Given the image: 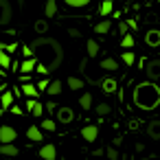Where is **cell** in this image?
Returning a JSON list of instances; mask_svg holds the SVG:
<instances>
[{
    "mask_svg": "<svg viewBox=\"0 0 160 160\" xmlns=\"http://www.w3.org/2000/svg\"><path fill=\"white\" fill-rule=\"evenodd\" d=\"M55 127H57V125H55L53 118H44V121L40 123V129H44V132H55Z\"/></svg>",
    "mask_w": 160,
    "mask_h": 160,
    "instance_id": "27",
    "label": "cell"
},
{
    "mask_svg": "<svg viewBox=\"0 0 160 160\" xmlns=\"http://www.w3.org/2000/svg\"><path fill=\"white\" fill-rule=\"evenodd\" d=\"M0 66H2V70L11 66V59H9V53H5V51H2V53H0Z\"/></svg>",
    "mask_w": 160,
    "mask_h": 160,
    "instance_id": "30",
    "label": "cell"
},
{
    "mask_svg": "<svg viewBox=\"0 0 160 160\" xmlns=\"http://www.w3.org/2000/svg\"><path fill=\"white\" fill-rule=\"evenodd\" d=\"M22 92L31 99V101H35V97L40 94V90H38V86H33V83H24L22 86Z\"/></svg>",
    "mask_w": 160,
    "mask_h": 160,
    "instance_id": "15",
    "label": "cell"
},
{
    "mask_svg": "<svg viewBox=\"0 0 160 160\" xmlns=\"http://www.w3.org/2000/svg\"><path fill=\"white\" fill-rule=\"evenodd\" d=\"M121 44H123V48H125V51H132V48H134V44H136V40H134V35H127V33H125V35H123V40H121Z\"/></svg>",
    "mask_w": 160,
    "mask_h": 160,
    "instance_id": "24",
    "label": "cell"
},
{
    "mask_svg": "<svg viewBox=\"0 0 160 160\" xmlns=\"http://www.w3.org/2000/svg\"><path fill=\"white\" fill-rule=\"evenodd\" d=\"M134 103L140 110H153L160 103V88L153 81H142L134 88Z\"/></svg>",
    "mask_w": 160,
    "mask_h": 160,
    "instance_id": "2",
    "label": "cell"
},
{
    "mask_svg": "<svg viewBox=\"0 0 160 160\" xmlns=\"http://www.w3.org/2000/svg\"><path fill=\"white\" fill-rule=\"evenodd\" d=\"M99 48H101V46H99V42H97V40H88L86 51H88V55H90V57H97V55H99Z\"/></svg>",
    "mask_w": 160,
    "mask_h": 160,
    "instance_id": "20",
    "label": "cell"
},
{
    "mask_svg": "<svg viewBox=\"0 0 160 160\" xmlns=\"http://www.w3.org/2000/svg\"><path fill=\"white\" fill-rule=\"evenodd\" d=\"M0 153H2L5 158H16L20 153V149L16 145H0Z\"/></svg>",
    "mask_w": 160,
    "mask_h": 160,
    "instance_id": "10",
    "label": "cell"
},
{
    "mask_svg": "<svg viewBox=\"0 0 160 160\" xmlns=\"http://www.w3.org/2000/svg\"><path fill=\"white\" fill-rule=\"evenodd\" d=\"M13 97H16L13 92L5 90V92H2V99H0V108H2V110H7V108H9V110H11V108H13Z\"/></svg>",
    "mask_w": 160,
    "mask_h": 160,
    "instance_id": "11",
    "label": "cell"
},
{
    "mask_svg": "<svg viewBox=\"0 0 160 160\" xmlns=\"http://www.w3.org/2000/svg\"><path fill=\"white\" fill-rule=\"evenodd\" d=\"M110 29H112L110 20H101V22L94 24V33H97V35H105V33H110Z\"/></svg>",
    "mask_w": 160,
    "mask_h": 160,
    "instance_id": "12",
    "label": "cell"
},
{
    "mask_svg": "<svg viewBox=\"0 0 160 160\" xmlns=\"http://www.w3.org/2000/svg\"><path fill=\"white\" fill-rule=\"evenodd\" d=\"M147 77L153 81L156 77H160V59H153L147 64Z\"/></svg>",
    "mask_w": 160,
    "mask_h": 160,
    "instance_id": "8",
    "label": "cell"
},
{
    "mask_svg": "<svg viewBox=\"0 0 160 160\" xmlns=\"http://www.w3.org/2000/svg\"><path fill=\"white\" fill-rule=\"evenodd\" d=\"M101 68H103V70H108V72L118 70V62H116L114 57H105V59H101Z\"/></svg>",
    "mask_w": 160,
    "mask_h": 160,
    "instance_id": "13",
    "label": "cell"
},
{
    "mask_svg": "<svg viewBox=\"0 0 160 160\" xmlns=\"http://www.w3.org/2000/svg\"><path fill=\"white\" fill-rule=\"evenodd\" d=\"M88 5H90V0H66V7H72V9H81Z\"/></svg>",
    "mask_w": 160,
    "mask_h": 160,
    "instance_id": "26",
    "label": "cell"
},
{
    "mask_svg": "<svg viewBox=\"0 0 160 160\" xmlns=\"http://www.w3.org/2000/svg\"><path fill=\"white\" fill-rule=\"evenodd\" d=\"M145 42H147L149 46H160V33H158V31H149V33L145 35Z\"/></svg>",
    "mask_w": 160,
    "mask_h": 160,
    "instance_id": "17",
    "label": "cell"
},
{
    "mask_svg": "<svg viewBox=\"0 0 160 160\" xmlns=\"http://www.w3.org/2000/svg\"><path fill=\"white\" fill-rule=\"evenodd\" d=\"M81 138L88 140V142H94V140L99 138V127H97V125H86V127H81Z\"/></svg>",
    "mask_w": 160,
    "mask_h": 160,
    "instance_id": "5",
    "label": "cell"
},
{
    "mask_svg": "<svg viewBox=\"0 0 160 160\" xmlns=\"http://www.w3.org/2000/svg\"><path fill=\"white\" fill-rule=\"evenodd\" d=\"M31 51L38 53V72L48 75L51 70L59 68L64 59V48L55 38H38L31 44Z\"/></svg>",
    "mask_w": 160,
    "mask_h": 160,
    "instance_id": "1",
    "label": "cell"
},
{
    "mask_svg": "<svg viewBox=\"0 0 160 160\" xmlns=\"http://www.w3.org/2000/svg\"><path fill=\"white\" fill-rule=\"evenodd\" d=\"M101 90H103V92H108V94L116 92V81H114L112 77H105V79L101 81Z\"/></svg>",
    "mask_w": 160,
    "mask_h": 160,
    "instance_id": "14",
    "label": "cell"
},
{
    "mask_svg": "<svg viewBox=\"0 0 160 160\" xmlns=\"http://www.w3.org/2000/svg\"><path fill=\"white\" fill-rule=\"evenodd\" d=\"M22 55H24V59H31V57H33V51H31V46H22Z\"/></svg>",
    "mask_w": 160,
    "mask_h": 160,
    "instance_id": "33",
    "label": "cell"
},
{
    "mask_svg": "<svg viewBox=\"0 0 160 160\" xmlns=\"http://www.w3.org/2000/svg\"><path fill=\"white\" fill-rule=\"evenodd\" d=\"M123 62H125L127 66H134V64H136V55L129 53V51H125V53H123Z\"/></svg>",
    "mask_w": 160,
    "mask_h": 160,
    "instance_id": "29",
    "label": "cell"
},
{
    "mask_svg": "<svg viewBox=\"0 0 160 160\" xmlns=\"http://www.w3.org/2000/svg\"><path fill=\"white\" fill-rule=\"evenodd\" d=\"M55 13H57V2L55 0H48V2L44 5V16L46 18H55Z\"/></svg>",
    "mask_w": 160,
    "mask_h": 160,
    "instance_id": "19",
    "label": "cell"
},
{
    "mask_svg": "<svg viewBox=\"0 0 160 160\" xmlns=\"http://www.w3.org/2000/svg\"><path fill=\"white\" fill-rule=\"evenodd\" d=\"M57 121H59V123H72V121H75V112H72V108L62 105V108L57 110Z\"/></svg>",
    "mask_w": 160,
    "mask_h": 160,
    "instance_id": "4",
    "label": "cell"
},
{
    "mask_svg": "<svg viewBox=\"0 0 160 160\" xmlns=\"http://www.w3.org/2000/svg\"><path fill=\"white\" fill-rule=\"evenodd\" d=\"M46 29H48V22L46 20H38L35 22V31L38 33H46Z\"/></svg>",
    "mask_w": 160,
    "mask_h": 160,
    "instance_id": "32",
    "label": "cell"
},
{
    "mask_svg": "<svg viewBox=\"0 0 160 160\" xmlns=\"http://www.w3.org/2000/svg\"><path fill=\"white\" fill-rule=\"evenodd\" d=\"M86 83H83V79H79V77H68V88H72V90H81Z\"/></svg>",
    "mask_w": 160,
    "mask_h": 160,
    "instance_id": "25",
    "label": "cell"
},
{
    "mask_svg": "<svg viewBox=\"0 0 160 160\" xmlns=\"http://www.w3.org/2000/svg\"><path fill=\"white\" fill-rule=\"evenodd\" d=\"M27 138L33 140V142H40V140H44V134H42V129H40L38 125H31V127L27 129Z\"/></svg>",
    "mask_w": 160,
    "mask_h": 160,
    "instance_id": "7",
    "label": "cell"
},
{
    "mask_svg": "<svg viewBox=\"0 0 160 160\" xmlns=\"http://www.w3.org/2000/svg\"><path fill=\"white\" fill-rule=\"evenodd\" d=\"M48 86H51V81H48V79H42V81L38 83V90H48Z\"/></svg>",
    "mask_w": 160,
    "mask_h": 160,
    "instance_id": "34",
    "label": "cell"
},
{
    "mask_svg": "<svg viewBox=\"0 0 160 160\" xmlns=\"http://www.w3.org/2000/svg\"><path fill=\"white\" fill-rule=\"evenodd\" d=\"M27 105H29V110H31L35 116H42V114H44V105H42L40 101H29Z\"/></svg>",
    "mask_w": 160,
    "mask_h": 160,
    "instance_id": "23",
    "label": "cell"
},
{
    "mask_svg": "<svg viewBox=\"0 0 160 160\" xmlns=\"http://www.w3.org/2000/svg\"><path fill=\"white\" fill-rule=\"evenodd\" d=\"M2 112H5V110H2V108H0V116H2Z\"/></svg>",
    "mask_w": 160,
    "mask_h": 160,
    "instance_id": "36",
    "label": "cell"
},
{
    "mask_svg": "<svg viewBox=\"0 0 160 160\" xmlns=\"http://www.w3.org/2000/svg\"><path fill=\"white\" fill-rule=\"evenodd\" d=\"M103 153H105L108 160H118V149H116V147H105Z\"/></svg>",
    "mask_w": 160,
    "mask_h": 160,
    "instance_id": "28",
    "label": "cell"
},
{
    "mask_svg": "<svg viewBox=\"0 0 160 160\" xmlns=\"http://www.w3.org/2000/svg\"><path fill=\"white\" fill-rule=\"evenodd\" d=\"M79 105H81V110H90L92 108V94L90 92H83L79 97Z\"/></svg>",
    "mask_w": 160,
    "mask_h": 160,
    "instance_id": "22",
    "label": "cell"
},
{
    "mask_svg": "<svg viewBox=\"0 0 160 160\" xmlns=\"http://www.w3.org/2000/svg\"><path fill=\"white\" fill-rule=\"evenodd\" d=\"M40 158H42V160H55V158H57V149H55V145H53V142L42 145V147H40Z\"/></svg>",
    "mask_w": 160,
    "mask_h": 160,
    "instance_id": "6",
    "label": "cell"
},
{
    "mask_svg": "<svg viewBox=\"0 0 160 160\" xmlns=\"http://www.w3.org/2000/svg\"><path fill=\"white\" fill-rule=\"evenodd\" d=\"M94 112H97L99 116H105V114L110 112V105H108V103H99V105L94 108Z\"/></svg>",
    "mask_w": 160,
    "mask_h": 160,
    "instance_id": "31",
    "label": "cell"
},
{
    "mask_svg": "<svg viewBox=\"0 0 160 160\" xmlns=\"http://www.w3.org/2000/svg\"><path fill=\"white\" fill-rule=\"evenodd\" d=\"M62 86H64V83H62L59 79H55V81H51V86H48L46 92H48L51 97H57V94H62Z\"/></svg>",
    "mask_w": 160,
    "mask_h": 160,
    "instance_id": "21",
    "label": "cell"
},
{
    "mask_svg": "<svg viewBox=\"0 0 160 160\" xmlns=\"http://www.w3.org/2000/svg\"><path fill=\"white\" fill-rule=\"evenodd\" d=\"M2 51H7V46H5L2 42H0V53H2Z\"/></svg>",
    "mask_w": 160,
    "mask_h": 160,
    "instance_id": "35",
    "label": "cell"
},
{
    "mask_svg": "<svg viewBox=\"0 0 160 160\" xmlns=\"http://www.w3.org/2000/svg\"><path fill=\"white\" fill-rule=\"evenodd\" d=\"M16 138H18V132L11 125H2V127H0V145H13Z\"/></svg>",
    "mask_w": 160,
    "mask_h": 160,
    "instance_id": "3",
    "label": "cell"
},
{
    "mask_svg": "<svg viewBox=\"0 0 160 160\" xmlns=\"http://www.w3.org/2000/svg\"><path fill=\"white\" fill-rule=\"evenodd\" d=\"M147 134H149V138L160 140V121H151V123L147 125Z\"/></svg>",
    "mask_w": 160,
    "mask_h": 160,
    "instance_id": "9",
    "label": "cell"
},
{
    "mask_svg": "<svg viewBox=\"0 0 160 160\" xmlns=\"http://www.w3.org/2000/svg\"><path fill=\"white\" fill-rule=\"evenodd\" d=\"M35 68H38V59H35V57L24 59V62H22V66H20V70H22V72H33Z\"/></svg>",
    "mask_w": 160,
    "mask_h": 160,
    "instance_id": "16",
    "label": "cell"
},
{
    "mask_svg": "<svg viewBox=\"0 0 160 160\" xmlns=\"http://www.w3.org/2000/svg\"><path fill=\"white\" fill-rule=\"evenodd\" d=\"M112 9H114V2H112V0H103V2H101V7H99V11H101V16L108 20V16L112 13Z\"/></svg>",
    "mask_w": 160,
    "mask_h": 160,
    "instance_id": "18",
    "label": "cell"
}]
</instances>
